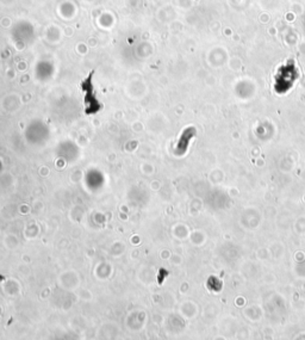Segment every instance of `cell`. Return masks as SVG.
I'll return each instance as SVG.
<instances>
[{"label":"cell","mask_w":305,"mask_h":340,"mask_svg":"<svg viewBox=\"0 0 305 340\" xmlns=\"http://www.w3.org/2000/svg\"><path fill=\"white\" fill-rule=\"evenodd\" d=\"M193 136V133H189V130H185L179 140V143L175 148V152L178 154H182L185 153V150L187 149V146H188V141L191 140V137Z\"/></svg>","instance_id":"6da1fadb"}]
</instances>
